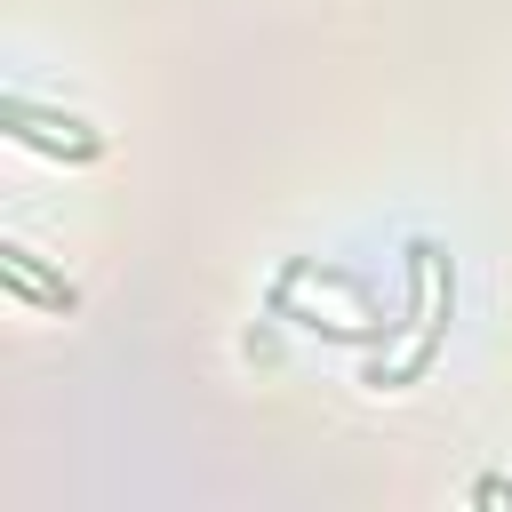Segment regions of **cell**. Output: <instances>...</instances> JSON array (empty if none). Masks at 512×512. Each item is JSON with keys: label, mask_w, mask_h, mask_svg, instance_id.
<instances>
[{"label": "cell", "mask_w": 512, "mask_h": 512, "mask_svg": "<svg viewBox=\"0 0 512 512\" xmlns=\"http://www.w3.org/2000/svg\"><path fill=\"white\" fill-rule=\"evenodd\" d=\"M0 128H8L16 144H32V152H56V160H96V152H104V136H96L88 120H64V112H32L24 96H8V104H0Z\"/></svg>", "instance_id": "obj_1"}, {"label": "cell", "mask_w": 512, "mask_h": 512, "mask_svg": "<svg viewBox=\"0 0 512 512\" xmlns=\"http://www.w3.org/2000/svg\"><path fill=\"white\" fill-rule=\"evenodd\" d=\"M0 280H8V296L40 304V312H72V304H80V288L56 280V272L40 264V248H24V240H0Z\"/></svg>", "instance_id": "obj_2"}, {"label": "cell", "mask_w": 512, "mask_h": 512, "mask_svg": "<svg viewBox=\"0 0 512 512\" xmlns=\"http://www.w3.org/2000/svg\"><path fill=\"white\" fill-rule=\"evenodd\" d=\"M472 504H512V480H472Z\"/></svg>", "instance_id": "obj_3"}]
</instances>
